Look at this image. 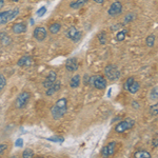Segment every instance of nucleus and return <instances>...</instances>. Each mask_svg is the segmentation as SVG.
I'll return each instance as SVG.
<instances>
[{
    "label": "nucleus",
    "instance_id": "c756f323",
    "mask_svg": "<svg viewBox=\"0 0 158 158\" xmlns=\"http://www.w3.org/2000/svg\"><path fill=\"white\" fill-rule=\"evenodd\" d=\"M45 13H47V7H45V6H41V7H40V9L37 11V16H38V17H42L43 15L45 14Z\"/></svg>",
    "mask_w": 158,
    "mask_h": 158
},
{
    "label": "nucleus",
    "instance_id": "7ed1b4c3",
    "mask_svg": "<svg viewBox=\"0 0 158 158\" xmlns=\"http://www.w3.org/2000/svg\"><path fill=\"white\" fill-rule=\"evenodd\" d=\"M19 14V10L15 9L11 10V11H4V12H0V25L1 24H6L7 22L12 21L14 18H16Z\"/></svg>",
    "mask_w": 158,
    "mask_h": 158
},
{
    "label": "nucleus",
    "instance_id": "b1692460",
    "mask_svg": "<svg viewBox=\"0 0 158 158\" xmlns=\"http://www.w3.org/2000/svg\"><path fill=\"white\" fill-rule=\"evenodd\" d=\"M157 97H158V91H157V86H155L154 89H152L151 93H150V99L156 100Z\"/></svg>",
    "mask_w": 158,
    "mask_h": 158
},
{
    "label": "nucleus",
    "instance_id": "aec40b11",
    "mask_svg": "<svg viewBox=\"0 0 158 158\" xmlns=\"http://www.w3.org/2000/svg\"><path fill=\"white\" fill-rule=\"evenodd\" d=\"M60 30H61V24L59 22H55V23L51 24L49 27V31L52 33V34H57Z\"/></svg>",
    "mask_w": 158,
    "mask_h": 158
},
{
    "label": "nucleus",
    "instance_id": "7c9ffc66",
    "mask_svg": "<svg viewBox=\"0 0 158 158\" xmlns=\"http://www.w3.org/2000/svg\"><path fill=\"white\" fill-rule=\"evenodd\" d=\"M157 104H154V106H151V109H150V112H151V115L153 116H156L157 113H158V108H157Z\"/></svg>",
    "mask_w": 158,
    "mask_h": 158
},
{
    "label": "nucleus",
    "instance_id": "393cba45",
    "mask_svg": "<svg viewBox=\"0 0 158 158\" xmlns=\"http://www.w3.org/2000/svg\"><path fill=\"white\" fill-rule=\"evenodd\" d=\"M98 39L101 44H106V34L104 32H101L100 34L98 35Z\"/></svg>",
    "mask_w": 158,
    "mask_h": 158
},
{
    "label": "nucleus",
    "instance_id": "6e6552de",
    "mask_svg": "<svg viewBox=\"0 0 158 158\" xmlns=\"http://www.w3.org/2000/svg\"><path fill=\"white\" fill-rule=\"evenodd\" d=\"M116 148H117V143L115 141L110 142V143L106 144V147H103L102 151H101V154L103 155V157L113 156L116 152Z\"/></svg>",
    "mask_w": 158,
    "mask_h": 158
},
{
    "label": "nucleus",
    "instance_id": "f704fd0d",
    "mask_svg": "<svg viewBox=\"0 0 158 158\" xmlns=\"http://www.w3.org/2000/svg\"><path fill=\"white\" fill-rule=\"evenodd\" d=\"M93 1H95L96 3H99V4H103L104 3V0H93Z\"/></svg>",
    "mask_w": 158,
    "mask_h": 158
},
{
    "label": "nucleus",
    "instance_id": "f3484780",
    "mask_svg": "<svg viewBox=\"0 0 158 158\" xmlns=\"http://www.w3.org/2000/svg\"><path fill=\"white\" fill-rule=\"evenodd\" d=\"M11 38L9 37V35L6 34V32H1L0 33V42L3 45H9L11 43Z\"/></svg>",
    "mask_w": 158,
    "mask_h": 158
},
{
    "label": "nucleus",
    "instance_id": "4468645a",
    "mask_svg": "<svg viewBox=\"0 0 158 158\" xmlns=\"http://www.w3.org/2000/svg\"><path fill=\"white\" fill-rule=\"evenodd\" d=\"M12 31L15 34H22V33L27 32V25L22 22H18V23H15L12 27Z\"/></svg>",
    "mask_w": 158,
    "mask_h": 158
},
{
    "label": "nucleus",
    "instance_id": "0eeeda50",
    "mask_svg": "<svg viewBox=\"0 0 158 158\" xmlns=\"http://www.w3.org/2000/svg\"><path fill=\"white\" fill-rule=\"evenodd\" d=\"M67 36H68V38H70L72 41L78 42L79 40L81 39V37H82V34H81V32L77 29V27H69L67 31Z\"/></svg>",
    "mask_w": 158,
    "mask_h": 158
},
{
    "label": "nucleus",
    "instance_id": "6ab92c4d",
    "mask_svg": "<svg viewBox=\"0 0 158 158\" xmlns=\"http://www.w3.org/2000/svg\"><path fill=\"white\" fill-rule=\"evenodd\" d=\"M139 89H140V83L138 82V81L134 80L133 83H132V85L128 88V91L131 94H135V93H137V92H138Z\"/></svg>",
    "mask_w": 158,
    "mask_h": 158
},
{
    "label": "nucleus",
    "instance_id": "20e7f679",
    "mask_svg": "<svg viewBox=\"0 0 158 158\" xmlns=\"http://www.w3.org/2000/svg\"><path fill=\"white\" fill-rule=\"evenodd\" d=\"M89 82H91L92 85H93L94 88L98 89V90H104V89L106 88V83H108V81H106V79L104 77H102V76L98 75V76L90 77V79H89Z\"/></svg>",
    "mask_w": 158,
    "mask_h": 158
},
{
    "label": "nucleus",
    "instance_id": "9d476101",
    "mask_svg": "<svg viewBox=\"0 0 158 158\" xmlns=\"http://www.w3.org/2000/svg\"><path fill=\"white\" fill-rule=\"evenodd\" d=\"M122 12V4L120 1H115L112 3V6H110L109 11H108V14L110 16L112 17H115L117 15L121 14Z\"/></svg>",
    "mask_w": 158,
    "mask_h": 158
},
{
    "label": "nucleus",
    "instance_id": "4c0bfd02",
    "mask_svg": "<svg viewBox=\"0 0 158 158\" xmlns=\"http://www.w3.org/2000/svg\"><path fill=\"white\" fill-rule=\"evenodd\" d=\"M133 106H134V108H135V109L139 108V104H138V103H136V102H135V101L133 102Z\"/></svg>",
    "mask_w": 158,
    "mask_h": 158
},
{
    "label": "nucleus",
    "instance_id": "5701e85b",
    "mask_svg": "<svg viewBox=\"0 0 158 158\" xmlns=\"http://www.w3.org/2000/svg\"><path fill=\"white\" fill-rule=\"evenodd\" d=\"M22 157H23V158H31V157H34V152H33L31 149L24 150L23 153H22Z\"/></svg>",
    "mask_w": 158,
    "mask_h": 158
},
{
    "label": "nucleus",
    "instance_id": "39448f33",
    "mask_svg": "<svg viewBox=\"0 0 158 158\" xmlns=\"http://www.w3.org/2000/svg\"><path fill=\"white\" fill-rule=\"evenodd\" d=\"M135 126V120L131 118H127L126 120L120 121L118 124L115 127V131L117 133H124L128 130H131Z\"/></svg>",
    "mask_w": 158,
    "mask_h": 158
},
{
    "label": "nucleus",
    "instance_id": "c85d7f7f",
    "mask_svg": "<svg viewBox=\"0 0 158 158\" xmlns=\"http://www.w3.org/2000/svg\"><path fill=\"white\" fill-rule=\"evenodd\" d=\"M135 80V78L134 77H129L128 79H127V81H126V83H124V85H123V88H124V90H127L128 91V88L130 85L133 83V81Z\"/></svg>",
    "mask_w": 158,
    "mask_h": 158
},
{
    "label": "nucleus",
    "instance_id": "473e14b6",
    "mask_svg": "<svg viewBox=\"0 0 158 158\" xmlns=\"http://www.w3.org/2000/svg\"><path fill=\"white\" fill-rule=\"evenodd\" d=\"M16 147H19V148H21L22 146H23V139L22 138H19V139H17L16 140Z\"/></svg>",
    "mask_w": 158,
    "mask_h": 158
},
{
    "label": "nucleus",
    "instance_id": "dca6fc26",
    "mask_svg": "<svg viewBox=\"0 0 158 158\" xmlns=\"http://www.w3.org/2000/svg\"><path fill=\"white\" fill-rule=\"evenodd\" d=\"M88 2V0H76V1H73L70 3V6L72 7L74 10H77V9H80L85 4Z\"/></svg>",
    "mask_w": 158,
    "mask_h": 158
},
{
    "label": "nucleus",
    "instance_id": "f03ea898",
    "mask_svg": "<svg viewBox=\"0 0 158 158\" xmlns=\"http://www.w3.org/2000/svg\"><path fill=\"white\" fill-rule=\"evenodd\" d=\"M104 75L111 81H115L120 77V71L115 64H108L104 69Z\"/></svg>",
    "mask_w": 158,
    "mask_h": 158
},
{
    "label": "nucleus",
    "instance_id": "2f4dec72",
    "mask_svg": "<svg viewBox=\"0 0 158 158\" xmlns=\"http://www.w3.org/2000/svg\"><path fill=\"white\" fill-rule=\"evenodd\" d=\"M6 149H7V144H6V143L0 144V155H1L4 151H6Z\"/></svg>",
    "mask_w": 158,
    "mask_h": 158
},
{
    "label": "nucleus",
    "instance_id": "9b49d317",
    "mask_svg": "<svg viewBox=\"0 0 158 158\" xmlns=\"http://www.w3.org/2000/svg\"><path fill=\"white\" fill-rule=\"evenodd\" d=\"M56 80H57V74H56V72H54V71H51L49 73V75L47 76V78L44 79V81H43V86L49 89L51 85H53V83H54Z\"/></svg>",
    "mask_w": 158,
    "mask_h": 158
},
{
    "label": "nucleus",
    "instance_id": "a878e982",
    "mask_svg": "<svg viewBox=\"0 0 158 158\" xmlns=\"http://www.w3.org/2000/svg\"><path fill=\"white\" fill-rule=\"evenodd\" d=\"M6 85V79L3 75L0 74V91H2Z\"/></svg>",
    "mask_w": 158,
    "mask_h": 158
},
{
    "label": "nucleus",
    "instance_id": "f8f14e48",
    "mask_svg": "<svg viewBox=\"0 0 158 158\" xmlns=\"http://www.w3.org/2000/svg\"><path fill=\"white\" fill-rule=\"evenodd\" d=\"M79 68L78 61L76 58H70V59L67 60L65 62V69L69 71V72H76Z\"/></svg>",
    "mask_w": 158,
    "mask_h": 158
},
{
    "label": "nucleus",
    "instance_id": "1a4fd4ad",
    "mask_svg": "<svg viewBox=\"0 0 158 158\" xmlns=\"http://www.w3.org/2000/svg\"><path fill=\"white\" fill-rule=\"evenodd\" d=\"M47 35H48V31L43 27H37L34 30V33H33V36H34V38L37 41H43L47 38Z\"/></svg>",
    "mask_w": 158,
    "mask_h": 158
},
{
    "label": "nucleus",
    "instance_id": "72a5a7b5",
    "mask_svg": "<svg viewBox=\"0 0 158 158\" xmlns=\"http://www.w3.org/2000/svg\"><path fill=\"white\" fill-rule=\"evenodd\" d=\"M153 146H154V148H157V147H158V138H157V135L155 136V138L153 139Z\"/></svg>",
    "mask_w": 158,
    "mask_h": 158
},
{
    "label": "nucleus",
    "instance_id": "cd10ccee",
    "mask_svg": "<svg viewBox=\"0 0 158 158\" xmlns=\"http://www.w3.org/2000/svg\"><path fill=\"white\" fill-rule=\"evenodd\" d=\"M134 19H135V15L133 14V13H131V14H128L126 17H124V23H129V22H132Z\"/></svg>",
    "mask_w": 158,
    "mask_h": 158
},
{
    "label": "nucleus",
    "instance_id": "f257e3e1",
    "mask_svg": "<svg viewBox=\"0 0 158 158\" xmlns=\"http://www.w3.org/2000/svg\"><path fill=\"white\" fill-rule=\"evenodd\" d=\"M68 111V100L67 98H60L51 109V114L55 120H59L64 116Z\"/></svg>",
    "mask_w": 158,
    "mask_h": 158
},
{
    "label": "nucleus",
    "instance_id": "e433bc0d",
    "mask_svg": "<svg viewBox=\"0 0 158 158\" xmlns=\"http://www.w3.org/2000/svg\"><path fill=\"white\" fill-rule=\"evenodd\" d=\"M4 6V0H0V9Z\"/></svg>",
    "mask_w": 158,
    "mask_h": 158
},
{
    "label": "nucleus",
    "instance_id": "a211bd4d",
    "mask_svg": "<svg viewBox=\"0 0 158 158\" xmlns=\"http://www.w3.org/2000/svg\"><path fill=\"white\" fill-rule=\"evenodd\" d=\"M79 85H80V76L74 75L70 81V86L73 89H76V88H78Z\"/></svg>",
    "mask_w": 158,
    "mask_h": 158
},
{
    "label": "nucleus",
    "instance_id": "4be33fe9",
    "mask_svg": "<svg viewBox=\"0 0 158 158\" xmlns=\"http://www.w3.org/2000/svg\"><path fill=\"white\" fill-rule=\"evenodd\" d=\"M155 40H156V37H155L154 35H149V36L147 37V39H146L147 45L149 48H153V47H154V44H155Z\"/></svg>",
    "mask_w": 158,
    "mask_h": 158
},
{
    "label": "nucleus",
    "instance_id": "423d86ee",
    "mask_svg": "<svg viewBox=\"0 0 158 158\" xmlns=\"http://www.w3.org/2000/svg\"><path fill=\"white\" fill-rule=\"evenodd\" d=\"M30 97L31 95L29 92H22V93H20L18 97L16 98V101H15V106L17 109H23L29 103Z\"/></svg>",
    "mask_w": 158,
    "mask_h": 158
},
{
    "label": "nucleus",
    "instance_id": "c9c22d12",
    "mask_svg": "<svg viewBox=\"0 0 158 158\" xmlns=\"http://www.w3.org/2000/svg\"><path fill=\"white\" fill-rule=\"evenodd\" d=\"M89 79H90V77H89V76H85V85H88V83H89Z\"/></svg>",
    "mask_w": 158,
    "mask_h": 158
},
{
    "label": "nucleus",
    "instance_id": "bb28decb",
    "mask_svg": "<svg viewBox=\"0 0 158 158\" xmlns=\"http://www.w3.org/2000/svg\"><path fill=\"white\" fill-rule=\"evenodd\" d=\"M124 38H126V31H120V32L117 33L116 39L118 41H122V40H124Z\"/></svg>",
    "mask_w": 158,
    "mask_h": 158
},
{
    "label": "nucleus",
    "instance_id": "412c9836",
    "mask_svg": "<svg viewBox=\"0 0 158 158\" xmlns=\"http://www.w3.org/2000/svg\"><path fill=\"white\" fill-rule=\"evenodd\" d=\"M135 158H151V154L147 151H138L134 154Z\"/></svg>",
    "mask_w": 158,
    "mask_h": 158
},
{
    "label": "nucleus",
    "instance_id": "58836bf2",
    "mask_svg": "<svg viewBox=\"0 0 158 158\" xmlns=\"http://www.w3.org/2000/svg\"><path fill=\"white\" fill-rule=\"evenodd\" d=\"M12 1H13V2H18L19 0H12Z\"/></svg>",
    "mask_w": 158,
    "mask_h": 158
},
{
    "label": "nucleus",
    "instance_id": "ddd939ff",
    "mask_svg": "<svg viewBox=\"0 0 158 158\" xmlns=\"http://www.w3.org/2000/svg\"><path fill=\"white\" fill-rule=\"evenodd\" d=\"M61 88V83L59 82V81L56 80L54 83H53V85H51L49 89L47 90V92H45V94H47L48 96H53L54 94L57 93L58 91L60 90Z\"/></svg>",
    "mask_w": 158,
    "mask_h": 158
},
{
    "label": "nucleus",
    "instance_id": "2eb2a0df",
    "mask_svg": "<svg viewBox=\"0 0 158 158\" xmlns=\"http://www.w3.org/2000/svg\"><path fill=\"white\" fill-rule=\"evenodd\" d=\"M31 63H32V58H31V56L25 55L20 58L18 60V62H17V64H18L19 67H29V65H31Z\"/></svg>",
    "mask_w": 158,
    "mask_h": 158
}]
</instances>
